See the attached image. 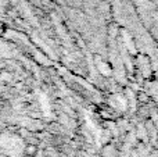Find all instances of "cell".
Segmentation results:
<instances>
[{"label": "cell", "mask_w": 158, "mask_h": 157, "mask_svg": "<svg viewBox=\"0 0 158 157\" xmlns=\"http://www.w3.org/2000/svg\"><path fill=\"white\" fill-rule=\"evenodd\" d=\"M36 152H38V147H36L35 145H28V146L25 147V155L29 157H33L36 155Z\"/></svg>", "instance_id": "6da1fadb"}]
</instances>
